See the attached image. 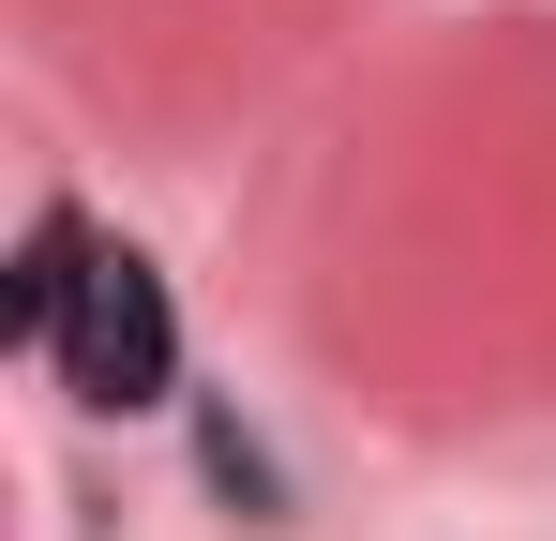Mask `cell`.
<instances>
[{"mask_svg":"<svg viewBox=\"0 0 556 541\" xmlns=\"http://www.w3.org/2000/svg\"><path fill=\"white\" fill-rule=\"evenodd\" d=\"M61 391L91 406V422H136V406H166L181 391V301H166V270L136 256V241H91L76 270V301H61Z\"/></svg>","mask_w":556,"mask_h":541,"instance_id":"6da1fadb","label":"cell"},{"mask_svg":"<svg viewBox=\"0 0 556 541\" xmlns=\"http://www.w3.org/2000/svg\"><path fill=\"white\" fill-rule=\"evenodd\" d=\"M76 270H91V226H76V211H30V241H15V286H0V331H15V347H61V301H76Z\"/></svg>","mask_w":556,"mask_h":541,"instance_id":"7a4b0ae2","label":"cell"}]
</instances>
